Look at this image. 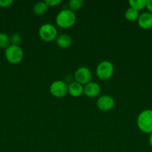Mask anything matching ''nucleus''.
I'll use <instances>...</instances> for the list:
<instances>
[{"label": "nucleus", "mask_w": 152, "mask_h": 152, "mask_svg": "<svg viewBox=\"0 0 152 152\" xmlns=\"http://www.w3.org/2000/svg\"><path fill=\"white\" fill-rule=\"evenodd\" d=\"M76 22V14L74 11L69 8L61 10L57 14L55 22L61 28H69L75 25Z\"/></svg>", "instance_id": "f257e3e1"}, {"label": "nucleus", "mask_w": 152, "mask_h": 152, "mask_svg": "<svg viewBox=\"0 0 152 152\" xmlns=\"http://www.w3.org/2000/svg\"><path fill=\"white\" fill-rule=\"evenodd\" d=\"M137 124L139 130L144 133H152V110L142 111L137 119Z\"/></svg>", "instance_id": "f03ea898"}, {"label": "nucleus", "mask_w": 152, "mask_h": 152, "mask_svg": "<svg viewBox=\"0 0 152 152\" xmlns=\"http://www.w3.org/2000/svg\"><path fill=\"white\" fill-rule=\"evenodd\" d=\"M96 76L99 80H107L112 77L114 73V66L108 60L101 61L97 65L95 70Z\"/></svg>", "instance_id": "7ed1b4c3"}, {"label": "nucleus", "mask_w": 152, "mask_h": 152, "mask_svg": "<svg viewBox=\"0 0 152 152\" xmlns=\"http://www.w3.org/2000/svg\"><path fill=\"white\" fill-rule=\"evenodd\" d=\"M4 56L7 62L11 64H18L23 59L24 53L22 48L19 45H10L4 51Z\"/></svg>", "instance_id": "20e7f679"}, {"label": "nucleus", "mask_w": 152, "mask_h": 152, "mask_svg": "<svg viewBox=\"0 0 152 152\" xmlns=\"http://www.w3.org/2000/svg\"><path fill=\"white\" fill-rule=\"evenodd\" d=\"M38 34L41 39L47 42L56 40L58 36L56 27L51 23H45L42 25L39 29Z\"/></svg>", "instance_id": "39448f33"}, {"label": "nucleus", "mask_w": 152, "mask_h": 152, "mask_svg": "<svg viewBox=\"0 0 152 152\" xmlns=\"http://www.w3.org/2000/svg\"><path fill=\"white\" fill-rule=\"evenodd\" d=\"M49 91L56 98H63L68 94V85L63 80H55L49 87Z\"/></svg>", "instance_id": "423d86ee"}, {"label": "nucleus", "mask_w": 152, "mask_h": 152, "mask_svg": "<svg viewBox=\"0 0 152 152\" xmlns=\"http://www.w3.org/2000/svg\"><path fill=\"white\" fill-rule=\"evenodd\" d=\"M92 72L86 67H80L75 71L74 74L75 81L84 86L92 80Z\"/></svg>", "instance_id": "0eeeda50"}, {"label": "nucleus", "mask_w": 152, "mask_h": 152, "mask_svg": "<svg viewBox=\"0 0 152 152\" xmlns=\"http://www.w3.org/2000/svg\"><path fill=\"white\" fill-rule=\"evenodd\" d=\"M96 105L99 110L102 111H108L113 109L115 105V100L113 97L107 94L101 95L98 98Z\"/></svg>", "instance_id": "6e6552de"}, {"label": "nucleus", "mask_w": 152, "mask_h": 152, "mask_svg": "<svg viewBox=\"0 0 152 152\" xmlns=\"http://www.w3.org/2000/svg\"><path fill=\"white\" fill-rule=\"evenodd\" d=\"M101 86L98 83L92 82L83 86V94L89 98H95L101 93Z\"/></svg>", "instance_id": "1a4fd4ad"}, {"label": "nucleus", "mask_w": 152, "mask_h": 152, "mask_svg": "<svg viewBox=\"0 0 152 152\" xmlns=\"http://www.w3.org/2000/svg\"><path fill=\"white\" fill-rule=\"evenodd\" d=\"M139 26L142 29H149L152 28V13L150 12H145L139 15L138 19Z\"/></svg>", "instance_id": "9d476101"}, {"label": "nucleus", "mask_w": 152, "mask_h": 152, "mask_svg": "<svg viewBox=\"0 0 152 152\" xmlns=\"http://www.w3.org/2000/svg\"><path fill=\"white\" fill-rule=\"evenodd\" d=\"M68 93L73 97H79L83 94V86L76 81L68 85Z\"/></svg>", "instance_id": "9b49d317"}, {"label": "nucleus", "mask_w": 152, "mask_h": 152, "mask_svg": "<svg viewBox=\"0 0 152 152\" xmlns=\"http://www.w3.org/2000/svg\"><path fill=\"white\" fill-rule=\"evenodd\" d=\"M55 41H56V44L58 45V47L63 49L69 48L72 42L71 37L66 34H61L58 35Z\"/></svg>", "instance_id": "f8f14e48"}, {"label": "nucleus", "mask_w": 152, "mask_h": 152, "mask_svg": "<svg viewBox=\"0 0 152 152\" xmlns=\"http://www.w3.org/2000/svg\"><path fill=\"white\" fill-rule=\"evenodd\" d=\"M48 5L46 4V1H41L35 3L33 6V12L34 14L37 16H41L46 13V12L48 10Z\"/></svg>", "instance_id": "ddd939ff"}, {"label": "nucleus", "mask_w": 152, "mask_h": 152, "mask_svg": "<svg viewBox=\"0 0 152 152\" xmlns=\"http://www.w3.org/2000/svg\"><path fill=\"white\" fill-rule=\"evenodd\" d=\"M139 16V13L138 10H135L131 7H128L125 13V19L129 22H134V21L137 20Z\"/></svg>", "instance_id": "4468645a"}, {"label": "nucleus", "mask_w": 152, "mask_h": 152, "mask_svg": "<svg viewBox=\"0 0 152 152\" xmlns=\"http://www.w3.org/2000/svg\"><path fill=\"white\" fill-rule=\"evenodd\" d=\"M128 3L131 7L139 11L146 7L147 0H130Z\"/></svg>", "instance_id": "2eb2a0df"}, {"label": "nucleus", "mask_w": 152, "mask_h": 152, "mask_svg": "<svg viewBox=\"0 0 152 152\" xmlns=\"http://www.w3.org/2000/svg\"><path fill=\"white\" fill-rule=\"evenodd\" d=\"M83 1L82 0H70L68 3L69 9L72 11H76L83 7Z\"/></svg>", "instance_id": "dca6fc26"}, {"label": "nucleus", "mask_w": 152, "mask_h": 152, "mask_svg": "<svg viewBox=\"0 0 152 152\" xmlns=\"http://www.w3.org/2000/svg\"><path fill=\"white\" fill-rule=\"evenodd\" d=\"M10 45V37L4 33H0V48L6 49Z\"/></svg>", "instance_id": "f3484780"}, {"label": "nucleus", "mask_w": 152, "mask_h": 152, "mask_svg": "<svg viewBox=\"0 0 152 152\" xmlns=\"http://www.w3.org/2000/svg\"><path fill=\"white\" fill-rule=\"evenodd\" d=\"M10 45H19L22 42V37L19 34H13L11 37H10Z\"/></svg>", "instance_id": "a211bd4d"}, {"label": "nucleus", "mask_w": 152, "mask_h": 152, "mask_svg": "<svg viewBox=\"0 0 152 152\" xmlns=\"http://www.w3.org/2000/svg\"><path fill=\"white\" fill-rule=\"evenodd\" d=\"M48 7H55L61 3V0H46Z\"/></svg>", "instance_id": "6ab92c4d"}, {"label": "nucleus", "mask_w": 152, "mask_h": 152, "mask_svg": "<svg viewBox=\"0 0 152 152\" xmlns=\"http://www.w3.org/2000/svg\"><path fill=\"white\" fill-rule=\"evenodd\" d=\"M13 4L12 0H0V7H10Z\"/></svg>", "instance_id": "aec40b11"}, {"label": "nucleus", "mask_w": 152, "mask_h": 152, "mask_svg": "<svg viewBox=\"0 0 152 152\" xmlns=\"http://www.w3.org/2000/svg\"><path fill=\"white\" fill-rule=\"evenodd\" d=\"M146 7L148 8V11L152 13V0H147V4Z\"/></svg>", "instance_id": "412c9836"}, {"label": "nucleus", "mask_w": 152, "mask_h": 152, "mask_svg": "<svg viewBox=\"0 0 152 152\" xmlns=\"http://www.w3.org/2000/svg\"><path fill=\"white\" fill-rule=\"evenodd\" d=\"M149 144L152 147V133L150 134V137H149Z\"/></svg>", "instance_id": "4be33fe9"}]
</instances>
